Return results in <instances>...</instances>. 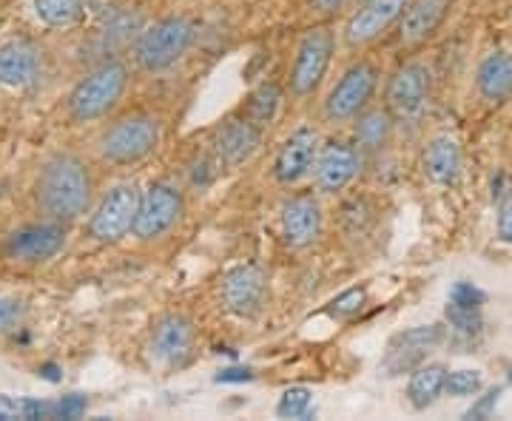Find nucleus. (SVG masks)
Returning <instances> with one entry per match:
<instances>
[{
    "instance_id": "c756f323",
    "label": "nucleus",
    "mask_w": 512,
    "mask_h": 421,
    "mask_svg": "<svg viewBox=\"0 0 512 421\" xmlns=\"http://www.w3.org/2000/svg\"><path fill=\"white\" fill-rule=\"evenodd\" d=\"M367 291L365 288H348L345 293H339L333 302L328 305V313L333 319H348V316H356V313L365 308Z\"/></svg>"
},
{
    "instance_id": "20e7f679",
    "label": "nucleus",
    "mask_w": 512,
    "mask_h": 421,
    "mask_svg": "<svg viewBox=\"0 0 512 421\" xmlns=\"http://www.w3.org/2000/svg\"><path fill=\"white\" fill-rule=\"evenodd\" d=\"M160 143V123L148 114H128L100 134V154L117 165L146 160Z\"/></svg>"
},
{
    "instance_id": "f3484780",
    "label": "nucleus",
    "mask_w": 512,
    "mask_h": 421,
    "mask_svg": "<svg viewBox=\"0 0 512 421\" xmlns=\"http://www.w3.org/2000/svg\"><path fill=\"white\" fill-rule=\"evenodd\" d=\"M322 231V205L313 194H299L282 208V237L291 248H308Z\"/></svg>"
},
{
    "instance_id": "e433bc0d",
    "label": "nucleus",
    "mask_w": 512,
    "mask_h": 421,
    "mask_svg": "<svg viewBox=\"0 0 512 421\" xmlns=\"http://www.w3.org/2000/svg\"><path fill=\"white\" fill-rule=\"evenodd\" d=\"M0 419H20V402H12L9 396H0Z\"/></svg>"
},
{
    "instance_id": "58836bf2",
    "label": "nucleus",
    "mask_w": 512,
    "mask_h": 421,
    "mask_svg": "<svg viewBox=\"0 0 512 421\" xmlns=\"http://www.w3.org/2000/svg\"><path fill=\"white\" fill-rule=\"evenodd\" d=\"M40 376H46L49 382H57L60 376H57V367L55 365H43L40 367Z\"/></svg>"
},
{
    "instance_id": "6e6552de",
    "label": "nucleus",
    "mask_w": 512,
    "mask_h": 421,
    "mask_svg": "<svg viewBox=\"0 0 512 421\" xmlns=\"http://www.w3.org/2000/svg\"><path fill=\"white\" fill-rule=\"evenodd\" d=\"M376 80H379L376 66H370V63L350 66L348 72L339 77V83L330 89L328 100H325V117L333 123L353 120L370 103V97L376 92Z\"/></svg>"
},
{
    "instance_id": "2eb2a0df",
    "label": "nucleus",
    "mask_w": 512,
    "mask_h": 421,
    "mask_svg": "<svg viewBox=\"0 0 512 421\" xmlns=\"http://www.w3.org/2000/svg\"><path fill=\"white\" fill-rule=\"evenodd\" d=\"M404 9H407V0H365L362 9L353 12V18L345 26L348 46H365L370 40H376L402 18Z\"/></svg>"
},
{
    "instance_id": "b1692460",
    "label": "nucleus",
    "mask_w": 512,
    "mask_h": 421,
    "mask_svg": "<svg viewBox=\"0 0 512 421\" xmlns=\"http://www.w3.org/2000/svg\"><path fill=\"white\" fill-rule=\"evenodd\" d=\"M83 0H35V15L49 29H69L83 18Z\"/></svg>"
},
{
    "instance_id": "39448f33",
    "label": "nucleus",
    "mask_w": 512,
    "mask_h": 421,
    "mask_svg": "<svg viewBox=\"0 0 512 421\" xmlns=\"http://www.w3.org/2000/svg\"><path fill=\"white\" fill-rule=\"evenodd\" d=\"M183 194L168 183L148 185L146 194H140V208L134 220V237L151 242L165 237L180 217H183Z\"/></svg>"
},
{
    "instance_id": "cd10ccee",
    "label": "nucleus",
    "mask_w": 512,
    "mask_h": 421,
    "mask_svg": "<svg viewBox=\"0 0 512 421\" xmlns=\"http://www.w3.org/2000/svg\"><path fill=\"white\" fill-rule=\"evenodd\" d=\"M481 387H484V379L478 370H450L444 390L456 399H467V396H476Z\"/></svg>"
},
{
    "instance_id": "473e14b6",
    "label": "nucleus",
    "mask_w": 512,
    "mask_h": 421,
    "mask_svg": "<svg viewBox=\"0 0 512 421\" xmlns=\"http://www.w3.org/2000/svg\"><path fill=\"white\" fill-rule=\"evenodd\" d=\"M501 402V387H493V390H487L484 396H478V402L464 413L467 419H490L495 413V407Z\"/></svg>"
},
{
    "instance_id": "aec40b11",
    "label": "nucleus",
    "mask_w": 512,
    "mask_h": 421,
    "mask_svg": "<svg viewBox=\"0 0 512 421\" xmlns=\"http://www.w3.org/2000/svg\"><path fill=\"white\" fill-rule=\"evenodd\" d=\"M444 0H413L399 18V40L404 46H416L433 35L444 20Z\"/></svg>"
},
{
    "instance_id": "f257e3e1",
    "label": "nucleus",
    "mask_w": 512,
    "mask_h": 421,
    "mask_svg": "<svg viewBox=\"0 0 512 421\" xmlns=\"http://www.w3.org/2000/svg\"><path fill=\"white\" fill-rule=\"evenodd\" d=\"M37 202L43 214L55 222H72L86 214L92 202L89 168L72 154H57L43 165L37 180Z\"/></svg>"
},
{
    "instance_id": "a211bd4d",
    "label": "nucleus",
    "mask_w": 512,
    "mask_h": 421,
    "mask_svg": "<svg viewBox=\"0 0 512 421\" xmlns=\"http://www.w3.org/2000/svg\"><path fill=\"white\" fill-rule=\"evenodd\" d=\"M262 143V129L254 126L248 117H234L228 120L217 134V151H220V160L228 165L248 163L259 151Z\"/></svg>"
},
{
    "instance_id": "4c0bfd02",
    "label": "nucleus",
    "mask_w": 512,
    "mask_h": 421,
    "mask_svg": "<svg viewBox=\"0 0 512 421\" xmlns=\"http://www.w3.org/2000/svg\"><path fill=\"white\" fill-rule=\"evenodd\" d=\"M308 3H311L316 12H336L345 0H308Z\"/></svg>"
},
{
    "instance_id": "9b49d317",
    "label": "nucleus",
    "mask_w": 512,
    "mask_h": 421,
    "mask_svg": "<svg viewBox=\"0 0 512 421\" xmlns=\"http://www.w3.org/2000/svg\"><path fill=\"white\" fill-rule=\"evenodd\" d=\"M66 245V228L60 222H43V225H26L6 239V254L18 262H46L57 257Z\"/></svg>"
},
{
    "instance_id": "393cba45",
    "label": "nucleus",
    "mask_w": 512,
    "mask_h": 421,
    "mask_svg": "<svg viewBox=\"0 0 512 421\" xmlns=\"http://www.w3.org/2000/svg\"><path fill=\"white\" fill-rule=\"evenodd\" d=\"M279 100H282V92L276 89L274 83H262V86L254 89L251 97H248V103H245V117H248L254 126L265 129V126H271V120L276 117Z\"/></svg>"
},
{
    "instance_id": "423d86ee",
    "label": "nucleus",
    "mask_w": 512,
    "mask_h": 421,
    "mask_svg": "<svg viewBox=\"0 0 512 421\" xmlns=\"http://www.w3.org/2000/svg\"><path fill=\"white\" fill-rule=\"evenodd\" d=\"M137 208H140V191L134 183H120L111 188L103 197L100 208L89 220V234L97 242H117L128 231H134L137 220Z\"/></svg>"
},
{
    "instance_id": "5701e85b",
    "label": "nucleus",
    "mask_w": 512,
    "mask_h": 421,
    "mask_svg": "<svg viewBox=\"0 0 512 421\" xmlns=\"http://www.w3.org/2000/svg\"><path fill=\"white\" fill-rule=\"evenodd\" d=\"M444 385H447V367L419 365L413 370L410 382H407V399L416 410H427L430 404H436Z\"/></svg>"
},
{
    "instance_id": "412c9836",
    "label": "nucleus",
    "mask_w": 512,
    "mask_h": 421,
    "mask_svg": "<svg viewBox=\"0 0 512 421\" xmlns=\"http://www.w3.org/2000/svg\"><path fill=\"white\" fill-rule=\"evenodd\" d=\"M476 86L487 103H504L512 94V60L504 52H490L478 63Z\"/></svg>"
},
{
    "instance_id": "7ed1b4c3",
    "label": "nucleus",
    "mask_w": 512,
    "mask_h": 421,
    "mask_svg": "<svg viewBox=\"0 0 512 421\" xmlns=\"http://www.w3.org/2000/svg\"><path fill=\"white\" fill-rule=\"evenodd\" d=\"M194 40V23L185 18H163L148 26L134 43V60L148 74L171 69L188 52Z\"/></svg>"
},
{
    "instance_id": "bb28decb",
    "label": "nucleus",
    "mask_w": 512,
    "mask_h": 421,
    "mask_svg": "<svg viewBox=\"0 0 512 421\" xmlns=\"http://www.w3.org/2000/svg\"><path fill=\"white\" fill-rule=\"evenodd\" d=\"M311 390L308 387H291L282 393V399L276 404V416L282 419H302L308 416V407H311Z\"/></svg>"
},
{
    "instance_id": "9d476101",
    "label": "nucleus",
    "mask_w": 512,
    "mask_h": 421,
    "mask_svg": "<svg viewBox=\"0 0 512 421\" xmlns=\"http://www.w3.org/2000/svg\"><path fill=\"white\" fill-rule=\"evenodd\" d=\"M265 299H268V282L256 265H237L222 279V302L234 316L251 319L265 308Z\"/></svg>"
},
{
    "instance_id": "6ab92c4d",
    "label": "nucleus",
    "mask_w": 512,
    "mask_h": 421,
    "mask_svg": "<svg viewBox=\"0 0 512 421\" xmlns=\"http://www.w3.org/2000/svg\"><path fill=\"white\" fill-rule=\"evenodd\" d=\"M40 55L29 40H9L0 46V83L23 89L37 77Z\"/></svg>"
},
{
    "instance_id": "a878e982",
    "label": "nucleus",
    "mask_w": 512,
    "mask_h": 421,
    "mask_svg": "<svg viewBox=\"0 0 512 421\" xmlns=\"http://www.w3.org/2000/svg\"><path fill=\"white\" fill-rule=\"evenodd\" d=\"M387 137H390V114L387 111H367L356 123V140L362 148H382Z\"/></svg>"
},
{
    "instance_id": "72a5a7b5",
    "label": "nucleus",
    "mask_w": 512,
    "mask_h": 421,
    "mask_svg": "<svg viewBox=\"0 0 512 421\" xmlns=\"http://www.w3.org/2000/svg\"><path fill=\"white\" fill-rule=\"evenodd\" d=\"M20 302L15 299H0V333H6V330H12L20 322Z\"/></svg>"
},
{
    "instance_id": "f8f14e48",
    "label": "nucleus",
    "mask_w": 512,
    "mask_h": 421,
    "mask_svg": "<svg viewBox=\"0 0 512 421\" xmlns=\"http://www.w3.org/2000/svg\"><path fill=\"white\" fill-rule=\"evenodd\" d=\"M316 154H319V134L311 126H302V129L293 131L291 137L282 143L274 160L276 183H302L316 165Z\"/></svg>"
},
{
    "instance_id": "a19ab883",
    "label": "nucleus",
    "mask_w": 512,
    "mask_h": 421,
    "mask_svg": "<svg viewBox=\"0 0 512 421\" xmlns=\"http://www.w3.org/2000/svg\"><path fill=\"white\" fill-rule=\"evenodd\" d=\"M510 60H512V55H510Z\"/></svg>"
},
{
    "instance_id": "1a4fd4ad",
    "label": "nucleus",
    "mask_w": 512,
    "mask_h": 421,
    "mask_svg": "<svg viewBox=\"0 0 512 421\" xmlns=\"http://www.w3.org/2000/svg\"><path fill=\"white\" fill-rule=\"evenodd\" d=\"M444 342V328L441 325H421L404 333H396L382 356L384 376H402L419 365H424L427 353L436 350Z\"/></svg>"
},
{
    "instance_id": "f03ea898",
    "label": "nucleus",
    "mask_w": 512,
    "mask_h": 421,
    "mask_svg": "<svg viewBox=\"0 0 512 421\" xmlns=\"http://www.w3.org/2000/svg\"><path fill=\"white\" fill-rule=\"evenodd\" d=\"M126 86L128 69L117 60H109L74 86L69 94V114L77 123L100 120L120 103V97L126 94Z\"/></svg>"
},
{
    "instance_id": "ddd939ff",
    "label": "nucleus",
    "mask_w": 512,
    "mask_h": 421,
    "mask_svg": "<svg viewBox=\"0 0 512 421\" xmlns=\"http://www.w3.org/2000/svg\"><path fill=\"white\" fill-rule=\"evenodd\" d=\"M359 171V154L356 148L342 143V140H330L325 146H319L316 165H313V180L316 188L325 194H336L356 177Z\"/></svg>"
},
{
    "instance_id": "0eeeda50",
    "label": "nucleus",
    "mask_w": 512,
    "mask_h": 421,
    "mask_svg": "<svg viewBox=\"0 0 512 421\" xmlns=\"http://www.w3.org/2000/svg\"><path fill=\"white\" fill-rule=\"evenodd\" d=\"M330 57H333V32L330 29H311L299 40L291 66L293 97H311L319 89L322 77L328 72Z\"/></svg>"
},
{
    "instance_id": "4468645a",
    "label": "nucleus",
    "mask_w": 512,
    "mask_h": 421,
    "mask_svg": "<svg viewBox=\"0 0 512 421\" xmlns=\"http://www.w3.org/2000/svg\"><path fill=\"white\" fill-rule=\"evenodd\" d=\"M430 94V72L421 63H407L393 74L387 86V109L399 117H416L427 106Z\"/></svg>"
},
{
    "instance_id": "2f4dec72",
    "label": "nucleus",
    "mask_w": 512,
    "mask_h": 421,
    "mask_svg": "<svg viewBox=\"0 0 512 421\" xmlns=\"http://www.w3.org/2000/svg\"><path fill=\"white\" fill-rule=\"evenodd\" d=\"M86 407H89V399H86V396L69 393V396H63V399L55 404V416L57 419H80V416L86 413Z\"/></svg>"
},
{
    "instance_id": "c85d7f7f",
    "label": "nucleus",
    "mask_w": 512,
    "mask_h": 421,
    "mask_svg": "<svg viewBox=\"0 0 512 421\" xmlns=\"http://www.w3.org/2000/svg\"><path fill=\"white\" fill-rule=\"evenodd\" d=\"M447 322H450V328L456 330L458 336H478L481 328H484L481 311L458 308V305H447Z\"/></svg>"
},
{
    "instance_id": "f704fd0d",
    "label": "nucleus",
    "mask_w": 512,
    "mask_h": 421,
    "mask_svg": "<svg viewBox=\"0 0 512 421\" xmlns=\"http://www.w3.org/2000/svg\"><path fill=\"white\" fill-rule=\"evenodd\" d=\"M498 239L512 245V194L498 208Z\"/></svg>"
},
{
    "instance_id": "4be33fe9",
    "label": "nucleus",
    "mask_w": 512,
    "mask_h": 421,
    "mask_svg": "<svg viewBox=\"0 0 512 421\" xmlns=\"http://www.w3.org/2000/svg\"><path fill=\"white\" fill-rule=\"evenodd\" d=\"M424 174L436 185H453L461 174V146L453 137H436L424 151Z\"/></svg>"
},
{
    "instance_id": "7c9ffc66",
    "label": "nucleus",
    "mask_w": 512,
    "mask_h": 421,
    "mask_svg": "<svg viewBox=\"0 0 512 421\" xmlns=\"http://www.w3.org/2000/svg\"><path fill=\"white\" fill-rule=\"evenodd\" d=\"M487 302V296L481 288H476L473 282H456L453 291H450V305H458V308H473V311H481Z\"/></svg>"
},
{
    "instance_id": "c9c22d12",
    "label": "nucleus",
    "mask_w": 512,
    "mask_h": 421,
    "mask_svg": "<svg viewBox=\"0 0 512 421\" xmlns=\"http://www.w3.org/2000/svg\"><path fill=\"white\" fill-rule=\"evenodd\" d=\"M251 379H254L251 367H228V370H222L220 376H217L220 385H237V382H251Z\"/></svg>"
},
{
    "instance_id": "dca6fc26",
    "label": "nucleus",
    "mask_w": 512,
    "mask_h": 421,
    "mask_svg": "<svg viewBox=\"0 0 512 421\" xmlns=\"http://www.w3.org/2000/svg\"><path fill=\"white\" fill-rule=\"evenodd\" d=\"M191 345H194V328L180 313L163 316L154 325V333H151V356H154V362H160L165 367L183 365L185 359H188V353H191Z\"/></svg>"
},
{
    "instance_id": "ea45409f",
    "label": "nucleus",
    "mask_w": 512,
    "mask_h": 421,
    "mask_svg": "<svg viewBox=\"0 0 512 421\" xmlns=\"http://www.w3.org/2000/svg\"><path fill=\"white\" fill-rule=\"evenodd\" d=\"M507 379H510V382H512V365H510V373H507Z\"/></svg>"
}]
</instances>
